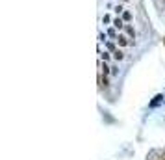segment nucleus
<instances>
[{"label": "nucleus", "instance_id": "1", "mask_svg": "<svg viewBox=\"0 0 165 160\" xmlns=\"http://www.w3.org/2000/svg\"><path fill=\"white\" fill-rule=\"evenodd\" d=\"M161 101H163V95H156V97H154V101L150 102V108H154V106H158Z\"/></svg>", "mask_w": 165, "mask_h": 160}, {"label": "nucleus", "instance_id": "2", "mask_svg": "<svg viewBox=\"0 0 165 160\" xmlns=\"http://www.w3.org/2000/svg\"><path fill=\"white\" fill-rule=\"evenodd\" d=\"M113 56H115V60H123V58H124V54H123L121 50H115V52H113Z\"/></svg>", "mask_w": 165, "mask_h": 160}, {"label": "nucleus", "instance_id": "3", "mask_svg": "<svg viewBox=\"0 0 165 160\" xmlns=\"http://www.w3.org/2000/svg\"><path fill=\"white\" fill-rule=\"evenodd\" d=\"M117 39H119V45H128V41H126V37H123V36H119Z\"/></svg>", "mask_w": 165, "mask_h": 160}, {"label": "nucleus", "instance_id": "5", "mask_svg": "<svg viewBox=\"0 0 165 160\" xmlns=\"http://www.w3.org/2000/svg\"><path fill=\"white\" fill-rule=\"evenodd\" d=\"M109 69H112V67H108L106 63H104V65H102V73H104V74H108V73H109Z\"/></svg>", "mask_w": 165, "mask_h": 160}, {"label": "nucleus", "instance_id": "6", "mask_svg": "<svg viewBox=\"0 0 165 160\" xmlns=\"http://www.w3.org/2000/svg\"><path fill=\"white\" fill-rule=\"evenodd\" d=\"M100 56H102V60H104V61H106V60H109V54H108V52H104V54H100Z\"/></svg>", "mask_w": 165, "mask_h": 160}, {"label": "nucleus", "instance_id": "4", "mask_svg": "<svg viewBox=\"0 0 165 160\" xmlns=\"http://www.w3.org/2000/svg\"><path fill=\"white\" fill-rule=\"evenodd\" d=\"M113 24H115L117 28H123V26H124V24H123V20H121V19H117V20H115V23H113Z\"/></svg>", "mask_w": 165, "mask_h": 160}]
</instances>
